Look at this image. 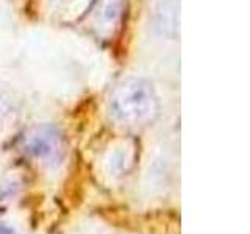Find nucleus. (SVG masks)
<instances>
[{
  "label": "nucleus",
  "mask_w": 250,
  "mask_h": 234,
  "mask_svg": "<svg viewBox=\"0 0 250 234\" xmlns=\"http://www.w3.org/2000/svg\"><path fill=\"white\" fill-rule=\"evenodd\" d=\"M10 114V105H8V100L5 98V96L0 92V123L5 120V117Z\"/></svg>",
  "instance_id": "nucleus-4"
},
{
  "label": "nucleus",
  "mask_w": 250,
  "mask_h": 234,
  "mask_svg": "<svg viewBox=\"0 0 250 234\" xmlns=\"http://www.w3.org/2000/svg\"><path fill=\"white\" fill-rule=\"evenodd\" d=\"M125 0H97L89 14V27L99 38H113L122 25Z\"/></svg>",
  "instance_id": "nucleus-3"
},
{
  "label": "nucleus",
  "mask_w": 250,
  "mask_h": 234,
  "mask_svg": "<svg viewBox=\"0 0 250 234\" xmlns=\"http://www.w3.org/2000/svg\"><path fill=\"white\" fill-rule=\"evenodd\" d=\"M22 150L31 159L47 167L60 166L66 156V140L52 125H38L22 137Z\"/></svg>",
  "instance_id": "nucleus-2"
},
{
  "label": "nucleus",
  "mask_w": 250,
  "mask_h": 234,
  "mask_svg": "<svg viewBox=\"0 0 250 234\" xmlns=\"http://www.w3.org/2000/svg\"><path fill=\"white\" fill-rule=\"evenodd\" d=\"M0 234H14V233H13V230L8 228V226L0 223Z\"/></svg>",
  "instance_id": "nucleus-5"
},
{
  "label": "nucleus",
  "mask_w": 250,
  "mask_h": 234,
  "mask_svg": "<svg viewBox=\"0 0 250 234\" xmlns=\"http://www.w3.org/2000/svg\"><path fill=\"white\" fill-rule=\"evenodd\" d=\"M160 100L153 84L143 77H127L114 84L108 97V116L117 127L136 131L158 117Z\"/></svg>",
  "instance_id": "nucleus-1"
}]
</instances>
